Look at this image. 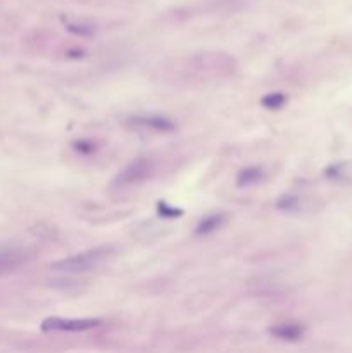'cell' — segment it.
I'll return each instance as SVG.
<instances>
[{"label":"cell","mask_w":352,"mask_h":353,"mask_svg":"<svg viewBox=\"0 0 352 353\" xmlns=\"http://www.w3.org/2000/svg\"><path fill=\"white\" fill-rule=\"evenodd\" d=\"M102 325L99 319H64L49 317L42 322L43 332H85Z\"/></svg>","instance_id":"obj_2"},{"label":"cell","mask_w":352,"mask_h":353,"mask_svg":"<svg viewBox=\"0 0 352 353\" xmlns=\"http://www.w3.org/2000/svg\"><path fill=\"white\" fill-rule=\"evenodd\" d=\"M74 150L80 153H85V156H90V153L95 152V143L90 142V140H78L74 142Z\"/></svg>","instance_id":"obj_12"},{"label":"cell","mask_w":352,"mask_h":353,"mask_svg":"<svg viewBox=\"0 0 352 353\" xmlns=\"http://www.w3.org/2000/svg\"><path fill=\"white\" fill-rule=\"evenodd\" d=\"M128 126H132L136 131L143 133H173L176 131V122L171 121V119L164 118V116H133L128 119Z\"/></svg>","instance_id":"obj_4"},{"label":"cell","mask_w":352,"mask_h":353,"mask_svg":"<svg viewBox=\"0 0 352 353\" xmlns=\"http://www.w3.org/2000/svg\"><path fill=\"white\" fill-rule=\"evenodd\" d=\"M227 222V214H209L206 217H203L199 221L196 228V235L197 236H209L213 233H216L218 229H221Z\"/></svg>","instance_id":"obj_7"},{"label":"cell","mask_w":352,"mask_h":353,"mask_svg":"<svg viewBox=\"0 0 352 353\" xmlns=\"http://www.w3.org/2000/svg\"><path fill=\"white\" fill-rule=\"evenodd\" d=\"M157 211H159V214L163 215L164 219H176L180 217V215H183V211H180V208L176 207H171L166 202H159V204H157Z\"/></svg>","instance_id":"obj_11"},{"label":"cell","mask_w":352,"mask_h":353,"mask_svg":"<svg viewBox=\"0 0 352 353\" xmlns=\"http://www.w3.org/2000/svg\"><path fill=\"white\" fill-rule=\"evenodd\" d=\"M28 260V253L19 246H6L0 248V276L18 270Z\"/></svg>","instance_id":"obj_5"},{"label":"cell","mask_w":352,"mask_h":353,"mask_svg":"<svg viewBox=\"0 0 352 353\" xmlns=\"http://www.w3.org/2000/svg\"><path fill=\"white\" fill-rule=\"evenodd\" d=\"M265 178V169L259 166H251V167H245L238 173L237 176V186L240 188H247V186H254L258 184L259 181Z\"/></svg>","instance_id":"obj_8"},{"label":"cell","mask_w":352,"mask_h":353,"mask_svg":"<svg viewBox=\"0 0 352 353\" xmlns=\"http://www.w3.org/2000/svg\"><path fill=\"white\" fill-rule=\"evenodd\" d=\"M269 334L282 341H299L304 336V328L296 322H282L269 328Z\"/></svg>","instance_id":"obj_6"},{"label":"cell","mask_w":352,"mask_h":353,"mask_svg":"<svg viewBox=\"0 0 352 353\" xmlns=\"http://www.w3.org/2000/svg\"><path fill=\"white\" fill-rule=\"evenodd\" d=\"M276 207L285 212H299L300 207H302V202L297 195H283L276 204Z\"/></svg>","instance_id":"obj_10"},{"label":"cell","mask_w":352,"mask_h":353,"mask_svg":"<svg viewBox=\"0 0 352 353\" xmlns=\"http://www.w3.org/2000/svg\"><path fill=\"white\" fill-rule=\"evenodd\" d=\"M112 255L111 246H95L87 252L76 253V255L64 257L50 266V269L61 274H81L87 270L95 269L97 266L104 264Z\"/></svg>","instance_id":"obj_1"},{"label":"cell","mask_w":352,"mask_h":353,"mask_svg":"<svg viewBox=\"0 0 352 353\" xmlns=\"http://www.w3.org/2000/svg\"><path fill=\"white\" fill-rule=\"evenodd\" d=\"M154 173V164L150 162L149 159H135L133 162H130L121 173L116 176L114 183L118 186L125 188V186H135V184L143 183V181L149 180Z\"/></svg>","instance_id":"obj_3"},{"label":"cell","mask_w":352,"mask_h":353,"mask_svg":"<svg viewBox=\"0 0 352 353\" xmlns=\"http://www.w3.org/2000/svg\"><path fill=\"white\" fill-rule=\"evenodd\" d=\"M287 102H289V97L283 92H273V94L265 95L261 98V105L268 111H280Z\"/></svg>","instance_id":"obj_9"}]
</instances>
